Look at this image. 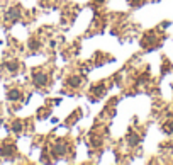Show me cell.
Segmentation results:
<instances>
[{
	"label": "cell",
	"mask_w": 173,
	"mask_h": 165,
	"mask_svg": "<svg viewBox=\"0 0 173 165\" xmlns=\"http://www.w3.org/2000/svg\"><path fill=\"white\" fill-rule=\"evenodd\" d=\"M9 17L10 19H17L19 17V9H12V10L9 12Z\"/></svg>",
	"instance_id": "obj_5"
},
{
	"label": "cell",
	"mask_w": 173,
	"mask_h": 165,
	"mask_svg": "<svg viewBox=\"0 0 173 165\" xmlns=\"http://www.w3.org/2000/svg\"><path fill=\"white\" fill-rule=\"evenodd\" d=\"M7 68H9V70H12V71H15V70H17V63H7Z\"/></svg>",
	"instance_id": "obj_7"
},
{
	"label": "cell",
	"mask_w": 173,
	"mask_h": 165,
	"mask_svg": "<svg viewBox=\"0 0 173 165\" xmlns=\"http://www.w3.org/2000/svg\"><path fill=\"white\" fill-rule=\"evenodd\" d=\"M68 83H70V85H72V87H78V85H80V83H82V78L78 77H72L70 78V80H68Z\"/></svg>",
	"instance_id": "obj_2"
},
{
	"label": "cell",
	"mask_w": 173,
	"mask_h": 165,
	"mask_svg": "<svg viewBox=\"0 0 173 165\" xmlns=\"http://www.w3.org/2000/svg\"><path fill=\"white\" fill-rule=\"evenodd\" d=\"M97 2H102V0H97Z\"/></svg>",
	"instance_id": "obj_9"
},
{
	"label": "cell",
	"mask_w": 173,
	"mask_h": 165,
	"mask_svg": "<svg viewBox=\"0 0 173 165\" xmlns=\"http://www.w3.org/2000/svg\"><path fill=\"white\" fill-rule=\"evenodd\" d=\"M163 128H165V133H172V131H173V123H168V124H165Z\"/></svg>",
	"instance_id": "obj_6"
},
{
	"label": "cell",
	"mask_w": 173,
	"mask_h": 165,
	"mask_svg": "<svg viewBox=\"0 0 173 165\" xmlns=\"http://www.w3.org/2000/svg\"><path fill=\"white\" fill-rule=\"evenodd\" d=\"M12 128H14V131H15V133H19V131H22V123H20V121H15Z\"/></svg>",
	"instance_id": "obj_4"
},
{
	"label": "cell",
	"mask_w": 173,
	"mask_h": 165,
	"mask_svg": "<svg viewBox=\"0 0 173 165\" xmlns=\"http://www.w3.org/2000/svg\"><path fill=\"white\" fill-rule=\"evenodd\" d=\"M132 5H137V4H141V0H131Z\"/></svg>",
	"instance_id": "obj_8"
},
{
	"label": "cell",
	"mask_w": 173,
	"mask_h": 165,
	"mask_svg": "<svg viewBox=\"0 0 173 165\" xmlns=\"http://www.w3.org/2000/svg\"><path fill=\"white\" fill-rule=\"evenodd\" d=\"M32 80H34V83H36V85H46V82H48V77H46L44 73H34Z\"/></svg>",
	"instance_id": "obj_1"
},
{
	"label": "cell",
	"mask_w": 173,
	"mask_h": 165,
	"mask_svg": "<svg viewBox=\"0 0 173 165\" xmlns=\"http://www.w3.org/2000/svg\"><path fill=\"white\" fill-rule=\"evenodd\" d=\"M9 99H10V100L20 99V92H19V90H15V88H14V90H10V92H9Z\"/></svg>",
	"instance_id": "obj_3"
}]
</instances>
